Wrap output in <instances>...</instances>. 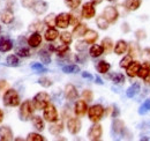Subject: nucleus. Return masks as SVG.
Returning <instances> with one entry per match:
<instances>
[{"label": "nucleus", "mask_w": 150, "mask_h": 141, "mask_svg": "<svg viewBox=\"0 0 150 141\" xmlns=\"http://www.w3.org/2000/svg\"><path fill=\"white\" fill-rule=\"evenodd\" d=\"M34 110H36V109L31 101H24L20 106V119L23 122L29 120L30 118H33Z\"/></svg>", "instance_id": "f257e3e1"}, {"label": "nucleus", "mask_w": 150, "mask_h": 141, "mask_svg": "<svg viewBox=\"0 0 150 141\" xmlns=\"http://www.w3.org/2000/svg\"><path fill=\"white\" fill-rule=\"evenodd\" d=\"M2 102L6 106H18L20 104V96L15 89H8L5 91Z\"/></svg>", "instance_id": "f03ea898"}, {"label": "nucleus", "mask_w": 150, "mask_h": 141, "mask_svg": "<svg viewBox=\"0 0 150 141\" xmlns=\"http://www.w3.org/2000/svg\"><path fill=\"white\" fill-rule=\"evenodd\" d=\"M50 100H51V97H50V95L47 93L40 91V93H38L34 96L33 104H34L36 110H44L45 106L50 103Z\"/></svg>", "instance_id": "7ed1b4c3"}, {"label": "nucleus", "mask_w": 150, "mask_h": 141, "mask_svg": "<svg viewBox=\"0 0 150 141\" xmlns=\"http://www.w3.org/2000/svg\"><path fill=\"white\" fill-rule=\"evenodd\" d=\"M104 116V108L100 104H95L88 109V117L93 123H98Z\"/></svg>", "instance_id": "20e7f679"}, {"label": "nucleus", "mask_w": 150, "mask_h": 141, "mask_svg": "<svg viewBox=\"0 0 150 141\" xmlns=\"http://www.w3.org/2000/svg\"><path fill=\"white\" fill-rule=\"evenodd\" d=\"M43 117L46 122L49 123H53L58 119V111H57L56 106L53 104H47L44 109V113H43Z\"/></svg>", "instance_id": "39448f33"}, {"label": "nucleus", "mask_w": 150, "mask_h": 141, "mask_svg": "<svg viewBox=\"0 0 150 141\" xmlns=\"http://www.w3.org/2000/svg\"><path fill=\"white\" fill-rule=\"evenodd\" d=\"M125 131H126V127H125L124 122L115 117L112 122V128H111L112 135L113 137H121V135H124Z\"/></svg>", "instance_id": "423d86ee"}, {"label": "nucleus", "mask_w": 150, "mask_h": 141, "mask_svg": "<svg viewBox=\"0 0 150 141\" xmlns=\"http://www.w3.org/2000/svg\"><path fill=\"white\" fill-rule=\"evenodd\" d=\"M103 16L110 23H114V22L118 20L119 12H118V9H117L114 6H108V7H105L104 11H103Z\"/></svg>", "instance_id": "0eeeda50"}, {"label": "nucleus", "mask_w": 150, "mask_h": 141, "mask_svg": "<svg viewBox=\"0 0 150 141\" xmlns=\"http://www.w3.org/2000/svg\"><path fill=\"white\" fill-rule=\"evenodd\" d=\"M102 134H103V128H102V126L98 123H95L89 128V131H88V138H89V140H93V141L99 140L100 137H102Z\"/></svg>", "instance_id": "6e6552de"}, {"label": "nucleus", "mask_w": 150, "mask_h": 141, "mask_svg": "<svg viewBox=\"0 0 150 141\" xmlns=\"http://www.w3.org/2000/svg\"><path fill=\"white\" fill-rule=\"evenodd\" d=\"M71 23V14L68 13H60L56 18V26L58 28L66 29Z\"/></svg>", "instance_id": "1a4fd4ad"}, {"label": "nucleus", "mask_w": 150, "mask_h": 141, "mask_svg": "<svg viewBox=\"0 0 150 141\" xmlns=\"http://www.w3.org/2000/svg\"><path fill=\"white\" fill-rule=\"evenodd\" d=\"M96 14V9H95V4H93L91 1L90 2H86L82 7V11H81V15L82 18L84 19H91L95 16Z\"/></svg>", "instance_id": "9d476101"}, {"label": "nucleus", "mask_w": 150, "mask_h": 141, "mask_svg": "<svg viewBox=\"0 0 150 141\" xmlns=\"http://www.w3.org/2000/svg\"><path fill=\"white\" fill-rule=\"evenodd\" d=\"M67 128L71 134H77L81 130V122L77 118H69L67 122Z\"/></svg>", "instance_id": "9b49d317"}, {"label": "nucleus", "mask_w": 150, "mask_h": 141, "mask_svg": "<svg viewBox=\"0 0 150 141\" xmlns=\"http://www.w3.org/2000/svg\"><path fill=\"white\" fill-rule=\"evenodd\" d=\"M75 115L77 117H82L87 113L88 111V105H87V102L84 100H79L76 103H75V108H74Z\"/></svg>", "instance_id": "f8f14e48"}, {"label": "nucleus", "mask_w": 150, "mask_h": 141, "mask_svg": "<svg viewBox=\"0 0 150 141\" xmlns=\"http://www.w3.org/2000/svg\"><path fill=\"white\" fill-rule=\"evenodd\" d=\"M47 8H49V5H47V2L44 1V0H36L35 4H34V6H33L34 12H35L36 14H38V15L44 14V13L47 11Z\"/></svg>", "instance_id": "ddd939ff"}, {"label": "nucleus", "mask_w": 150, "mask_h": 141, "mask_svg": "<svg viewBox=\"0 0 150 141\" xmlns=\"http://www.w3.org/2000/svg\"><path fill=\"white\" fill-rule=\"evenodd\" d=\"M0 139L4 141H12L14 139L12 128L9 126H1L0 127Z\"/></svg>", "instance_id": "4468645a"}, {"label": "nucleus", "mask_w": 150, "mask_h": 141, "mask_svg": "<svg viewBox=\"0 0 150 141\" xmlns=\"http://www.w3.org/2000/svg\"><path fill=\"white\" fill-rule=\"evenodd\" d=\"M0 21L5 24H11L14 21V14L11 9H4L0 12Z\"/></svg>", "instance_id": "2eb2a0df"}, {"label": "nucleus", "mask_w": 150, "mask_h": 141, "mask_svg": "<svg viewBox=\"0 0 150 141\" xmlns=\"http://www.w3.org/2000/svg\"><path fill=\"white\" fill-rule=\"evenodd\" d=\"M65 96H66V98L67 100H69V101H74L77 98V96H79V94H77V89L75 88L74 85H67L66 87H65Z\"/></svg>", "instance_id": "dca6fc26"}, {"label": "nucleus", "mask_w": 150, "mask_h": 141, "mask_svg": "<svg viewBox=\"0 0 150 141\" xmlns=\"http://www.w3.org/2000/svg\"><path fill=\"white\" fill-rule=\"evenodd\" d=\"M49 131H50V133L53 134V135H59V134L64 131V123H62V120H58V119H57L56 122H53V123L51 124Z\"/></svg>", "instance_id": "f3484780"}, {"label": "nucleus", "mask_w": 150, "mask_h": 141, "mask_svg": "<svg viewBox=\"0 0 150 141\" xmlns=\"http://www.w3.org/2000/svg\"><path fill=\"white\" fill-rule=\"evenodd\" d=\"M28 44L31 48H38L42 44V36L39 33H33L28 38Z\"/></svg>", "instance_id": "a211bd4d"}, {"label": "nucleus", "mask_w": 150, "mask_h": 141, "mask_svg": "<svg viewBox=\"0 0 150 141\" xmlns=\"http://www.w3.org/2000/svg\"><path fill=\"white\" fill-rule=\"evenodd\" d=\"M127 49H128V44L124 39H120V41L117 42V44L114 46V52H115V54H118V56H121V54L126 53Z\"/></svg>", "instance_id": "6ab92c4d"}, {"label": "nucleus", "mask_w": 150, "mask_h": 141, "mask_svg": "<svg viewBox=\"0 0 150 141\" xmlns=\"http://www.w3.org/2000/svg\"><path fill=\"white\" fill-rule=\"evenodd\" d=\"M140 67H141V65H140V63H139V61H133L131 65L126 68V73H127V75H128L129 78H134V76H136V75H137V73H139Z\"/></svg>", "instance_id": "aec40b11"}, {"label": "nucleus", "mask_w": 150, "mask_h": 141, "mask_svg": "<svg viewBox=\"0 0 150 141\" xmlns=\"http://www.w3.org/2000/svg\"><path fill=\"white\" fill-rule=\"evenodd\" d=\"M142 4V0H125L124 1V6L126 7L127 11H136L140 8Z\"/></svg>", "instance_id": "412c9836"}, {"label": "nucleus", "mask_w": 150, "mask_h": 141, "mask_svg": "<svg viewBox=\"0 0 150 141\" xmlns=\"http://www.w3.org/2000/svg\"><path fill=\"white\" fill-rule=\"evenodd\" d=\"M88 28H87V24L84 23H79L77 26H75V28L73 29V36L75 37H82V36L86 35Z\"/></svg>", "instance_id": "4be33fe9"}, {"label": "nucleus", "mask_w": 150, "mask_h": 141, "mask_svg": "<svg viewBox=\"0 0 150 141\" xmlns=\"http://www.w3.org/2000/svg\"><path fill=\"white\" fill-rule=\"evenodd\" d=\"M13 49V43L8 38H1L0 39V52H8Z\"/></svg>", "instance_id": "5701e85b"}, {"label": "nucleus", "mask_w": 150, "mask_h": 141, "mask_svg": "<svg viewBox=\"0 0 150 141\" xmlns=\"http://www.w3.org/2000/svg\"><path fill=\"white\" fill-rule=\"evenodd\" d=\"M58 36H59V33H58V30H57L56 28H53V27H50L46 31H45V39L47 41V42H53V41H56L57 38H58Z\"/></svg>", "instance_id": "b1692460"}, {"label": "nucleus", "mask_w": 150, "mask_h": 141, "mask_svg": "<svg viewBox=\"0 0 150 141\" xmlns=\"http://www.w3.org/2000/svg\"><path fill=\"white\" fill-rule=\"evenodd\" d=\"M104 52V49L102 45H98V44H95L90 48L89 50V54L93 57V58H98L99 56H102Z\"/></svg>", "instance_id": "393cba45"}, {"label": "nucleus", "mask_w": 150, "mask_h": 141, "mask_svg": "<svg viewBox=\"0 0 150 141\" xmlns=\"http://www.w3.org/2000/svg\"><path fill=\"white\" fill-rule=\"evenodd\" d=\"M31 122H33L34 127H35L37 131H43V130L45 128L44 120H43V118H42V117H39V116H34V117L31 118Z\"/></svg>", "instance_id": "a878e982"}, {"label": "nucleus", "mask_w": 150, "mask_h": 141, "mask_svg": "<svg viewBox=\"0 0 150 141\" xmlns=\"http://www.w3.org/2000/svg\"><path fill=\"white\" fill-rule=\"evenodd\" d=\"M84 37H86V42H87L88 44H94L95 42L97 41V38H98V34H97L95 30L89 29V30H87Z\"/></svg>", "instance_id": "bb28decb"}, {"label": "nucleus", "mask_w": 150, "mask_h": 141, "mask_svg": "<svg viewBox=\"0 0 150 141\" xmlns=\"http://www.w3.org/2000/svg\"><path fill=\"white\" fill-rule=\"evenodd\" d=\"M96 68H97V70H98L99 73L105 74V73H108V72L110 70L111 65H110L109 63H106L105 60H100V61H98V64L96 65Z\"/></svg>", "instance_id": "cd10ccee"}, {"label": "nucleus", "mask_w": 150, "mask_h": 141, "mask_svg": "<svg viewBox=\"0 0 150 141\" xmlns=\"http://www.w3.org/2000/svg\"><path fill=\"white\" fill-rule=\"evenodd\" d=\"M149 70H150V63L147 60L146 63H143V65H141V67L139 70V73H137V76H140L141 79H144L148 75Z\"/></svg>", "instance_id": "c85d7f7f"}, {"label": "nucleus", "mask_w": 150, "mask_h": 141, "mask_svg": "<svg viewBox=\"0 0 150 141\" xmlns=\"http://www.w3.org/2000/svg\"><path fill=\"white\" fill-rule=\"evenodd\" d=\"M140 91V85L136 82V83H133L129 88L126 90V96L128 97V98H133V97H135V95L137 94Z\"/></svg>", "instance_id": "c756f323"}, {"label": "nucleus", "mask_w": 150, "mask_h": 141, "mask_svg": "<svg viewBox=\"0 0 150 141\" xmlns=\"http://www.w3.org/2000/svg\"><path fill=\"white\" fill-rule=\"evenodd\" d=\"M6 65L7 66H11V67H18L20 65V60L18 58L16 54H11L7 57L6 59Z\"/></svg>", "instance_id": "7c9ffc66"}, {"label": "nucleus", "mask_w": 150, "mask_h": 141, "mask_svg": "<svg viewBox=\"0 0 150 141\" xmlns=\"http://www.w3.org/2000/svg\"><path fill=\"white\" fill-rule=\"evenodd\" d=\"M102 46H103V49H104V51H105V52L110 53L111 52V50H112V48H113L112 39H111L110 37H105V38L102 41Z\"/></svg>", "instance_id": "2f4dec72"}, {"label": "nucleus", "mask_w": 150, "mask_h": 141, "mask_svg": "<svg viewBox=\"0 0 150 141\" xmlns=\"http://www.w3.org/2000/svg\"><path fill=\"white\" fill-rule=\"evenodd\" d=\"M62 72L66 73V74H75V73H79L80 72V67L77 65H66V66H62Z\"/></svg>", "instance_id": "473e14b6"}, {"label": "nucleus", "mask_w": 150, "mask_h": 141, "mask_svg": "<svg viewBox=\"0 0 150 141\" xmlns=\"http://www.w3.org/2000/svg\"><path fill=\"white\" fill-rule=\"evenodd\" d=\"M96 23H97V26H98L99 29H102V30H106V29L109 28V23H110V22L102 15V16H98V18H97Z\"/></svg>", "instance_id": "72a5a7b5"}, {"label": "nucleus", "mask_w": 150, "mask_h": 141, "mask_svg": "<svg viewBox=\"0 0 150 141\" xmlns=\"http://www.w3.org/2000/svg\"><path fill=\"white\" fill-rule=\"evenodd\" d=\"M39 58H40V61L44 65H49L51 63V56L46 50H40L39 51Z\"/></svg>", "instance_id": "f704fd0d"}, {"label": "nucleus", "mask_w": 150, "mask_h": 141, "mask_svg": "<svg viewBox=\"0 0 150 141\" xmlns=\"http://www.w3.org/2000/svg\"><path fill=\"white\" fill-rule=\"evenodd\" d=\"M111 80L115 85H122L125 82V75L121 73H114L111 75Z\"/></svg>", "instance_id": "c9c22d12"}, {"label": "nucleus", "mask_w": 150, "mask_h": 141, "mask_svg": "<svg viewBox=\"0 0 150 141\" xmlns=\"http://www.w3.org/2000/svg\"><path fill=\"white\" fill-rule=\"evenodd\" d=\"M60 41H61L64 44L69 45V44L72 43V41H73V34H71V33H68V31L62 33V34L60 35Z\"/></svg>", "instance_id": "e433bc0d"}, {"label": "nucleus", "mask_w": 150, "mask_h": 141, "mask_svg": "<svg viewBox=\"0 0 150 141\" xmlns=\"http://www.w3.org/2000/svg\"><path fill=\"white\" fill-rule=\"evenodd\" d=\"M16 54L19 57H22V58H27V57L30 56V50L28 48H25L24 45H20L16 49Z\"/></svg>", "instance_id": "4c0bfd02"}, {"label": "nucleus", "mask_w": 150, "mask_h": 141, "mask_svg": "<svg viewBox=\"0 0 150 141\" xmlns=\"http://www.w3.org/2000/svg\"><path fill=\"white\" fill-rule=\"evenodd\" d=\"M53 51H56L58 56H64V54L69 52V46L67 44H61V45H59L57 48L54 46V50Z\"/></svg>", "instance_id": "58836bf2"}, {"label": "nucleus", "mask_w": 150, "mask_h": 141, "mask_svg": "<svg viewBox=\"0 0 150 141\" xmlns=\"http://www.w3.org/2000/svg\"><path fill=\"white\" fill-rule=\"evenodd\" d=\"M30 67L35 70L36 73H46V72H49V70L46 67H44V65L40 64V63H33L30 65Z\"/></svg>", "instance_id": "ea45409f"}, {"label": "nucleus", "mask_w": 150, "mask_h": 141, "mask_svg": "<svg viewBox=\"0 0 150 141\" xmlns=\"http://www.w3.org/2000/svg\"><path fill=\"white\" fill-rule=\"evenodd\" d=\"M56 15L54 14H49L47 16H45L44 19V24L47 26L49 28L50 27H54L56 26Z\"/></svg>", "instance_id": "a19ab883"}, {"label": "nucleus", "mask_w": 150, "mask_h": 141, "mask_svg": "<svg viewBox=\"0 0 150 141\" xmlns=\"http://www.w3.org/2000/svg\"><path fill=\"white\" fill-rule=\"evenodd\" d=\"M132 63H133V57H132L131 54H128V56H126V57H124L122 59H121V61H120V67L121 68H127L129 65H131Z\"/></svg>", "instance_id": "79ce46f5"}, {"label": "nucleus", "mask_w": 150, "mask_h": 141, "mask_svg": "<svg viewBox=\"0 0 150 141\" xmlns=\"http://www.w3.org/2000/svg\"><path fill=\"white\" fill-rule=\"evenodd\" d=\"M42 29H43V23L39 22V21L31 23L30 27H29V30L33 31V33H39V31H42Z\"/></svg>", "instance_id": "37998d69"}, {"label": "nucleus", "mask_w": 150, "mask_h": 141, "mask_svg": "<svg viewBox=\"0 0 150 141\" xmlns=\"http://www.w3.org/2000/svg\"><path fill=\"white\" fill-rule=\"evenodd\" d=\"M37 82L42 87H44V88H49V87H51V86L53 85L52 80L49 79V78H40V79H38Z\"/></svg>", "instance_id": "c03bdc74"}, {"label": "nucleus", "mask_w": 150, "mask_h": 141, "mask_svg": "<svg viewBox=\"0 0 150 141\" xmlns=\"http://www.w3.org/2000/svg\"><path fill=\"white\" fill-rule=\"evenodd\" d=\"M148 111H150V100H146L144 103L140 106L139 113H140V115H146Z\"/></svg>", "instance_id": "a18cd8bd"}, {"label": "nucleus", "mask_w": 150, "mask_h": 141, "mask_svg": "<svg viewBox=\"0 0 150 141\" xmlns=\"http://www.w3.org/2000/svg\"><path fill=\"white\" fill-rule=\"evenodd\" d=\"M27 140L28 141H44V137L38 134V133H29L28 137H27Z\"/></svg>", "instance_id": "49530a36"}, {"label": "nucleus", "mask_w": 150, "mask_h": 141, "mask_svg": "<svg viewBox=\"0 0 150 141\" xmlns=\"http://www.w3.org/2000/svg\"><path fill=\"white\" fill-rule=\"evenodd\" d=\"M129 54L132 57H136L140 54V48H139V44L137 43H132L131 48H129Z\"/></svg>", "instance_id": "de8ad7c7"}, {"label": "nucleus", "mask_w": 150, "mask_h": 141, "mask_svg": "<svg viewBox=\"0 0 150 141\" xmlns=\"http://www.w3.org/2000/svg\"><path fill=\"white\" fill-rule=\"evenodd\" d=\"M65 2H66V5H67L69 8H72V9H76V8L81 5L82 0H65Z\"/></svg>", "instance_id": "09e8293b"}, {"label": "nucleus", "mask_w": 150, "mask_h": 141, "mask_svg": "<svg viewBox=\"0 0 150 141\" xmlns=\"http://www.w3.org/2000/svg\"><path fill=\"white\" fill-rule=\"evenodd\" d=\"M82 97H83V100H84L86 102H91V101H93V97H94L93 91L89 90V89H86V90L82 93Z\"/></svg>", "instance_id": "8fccbe9b"}, {"label": "nucleus", "mask_w": 150, "mask_h": 141, "mask_svg": "<svg viewBox=\"0 0 150 141\" xmlns=\"http://www.w3.org/2000/svg\"><path fill=\"white\" fill-rule=\"evenodd\" d=\"M87 46H88V43H87L86 41H80V42H77V43L75 44V49H76L77 51H80V52H83V51L87 49Z\"/></svg>", "instance_id": "3c124183"}, {"label": "nucleus", "mask_w": 150, "mask_h": 141, "mask_svg": "<svg viewBox=\"0 0 150 141\" xmlns=\"http://www.w3.org/2000/svg\"><path fill=\"white\" fill-rule=\"evenodd\" d=\"M80 15L76 13V12H73V13H71V24H73V26H77L79 23H80Z\"/></svg>", "instance_id": "603ef678"}, {"label": "nucleus", "mask_w": 150, "mask_h": 141, "mask_svg": "<svg viewBox=\"0 0 150 141\" xmlns=\"http://www.w3.org/2000/svg\"><path fill=\"white\" fill-rule=\"evenodd\" d=\"M35 1H36V0H21V4H22L23 7H25V8H30V7L34 6Z\"/></svg>", "instance_id": "864d4df0"}, {"label": "nucleus", "mask_w": 150, "mask_h": 141, "mask_svg": "<svg viewBox=\"0 0 150 141\" xmlns=\"http://www.w3.org/2000/svg\"><path fill=\"white\" fill-rule=\"evenodd\" d=\"M135 37H136V39H139V41L144 39V38H146V31H144V30H137V31L135 33Z\"/></svg>", "instance_id": "5fc2aeb1"}, {"label": "nucleus", "mask_w": 150, "mask_h": 141, "mask_svg": "<svg viewBox=\"0 0 150 141\" xmlns=\"http://www.w3.org/2000/svg\"><path fill=\"white\" fill-rule=\"evenodd\" d=\"M7 88H8L7 81H6V80H0V95H1Z\"/></svg>", "instance_id": "6e6d98bb"}, {"label": "nucleus", "mask_w": 150, "mask_h": 141, "mask_svg": "<svg viewBox=\"0 0 150 141\" xmlns=\"http://www.w3.org/2000/svg\"><path fill=\"white\" fill-rule=\"evenodd\" d=\"M143 58L144 59H147L148 61L150 60V48H147V49H144V51H143Z\"/></svg>", "instance_id": "4d7b16f0"}, {"label": "nucleus", "mask_w": 150, "mask_h": 141, "mask_svg": "<svg viewBox=\"0 0 150 141\" xmlns=\"http://www.w3.org/2000/svg\"><path fill=\"white\" fill-rule=\"evenodd\" d=\"M82 78L88 79V80H93V79H94V76H93L90 73H88V72H82Z\"/></svg>", "instance_id": "13d9d810"}, {"label": "nucleus", "mask_w": 150, "mask_h": 141, "mask_svg": "<svg viewBox=\"0 0 150 141\" xmlns=\"http://www.w3.org/2000/svg\"><path fill=\"white\" fill-rule=\"evenodd\" d=\"M143 80H144V83H146V85H150V70H149V73H148V75H147Z\"/></svg>", "instance_id": "bf43d9fd"}, {"label": "nucleus", "mask_w": 150, "mask_h": 141, "mask_svg": "<svg viewBox=\"0 0 150 141\" xmlns=\"http://www.w3.org/2000/svg\"><path fill=\"white\" fill-rule=\"evenodd\" d=\"M95 82H96V83H98V85H103V83H104V82L102 81V79H100V78H98V76H96V81H95Z\"/></svg>", "instance_id": "052dcab7"}, {"label": "nucleus", "mask_w": 150, "mask_h": 141, "mask_svg": "<svg viewBox=\"0 0 150 141\" xmlns=\"http://www.w3.org/2000/svg\"><path fill=\"white\" fill-rule=\"evenodd\" d=\"M93 4H95V5H98V4H100L103 0H90Z\"/></svg>", "instance_id": "680f3d73"}, {"label": "nucleus", "mask_w": 150, "mask_h": 141, "mask_svg": "<svg viewBox=\"0 0 150 141\" xmlns=\"http://www.w3.org/2000/svg\"><path fill=\"white\" fill-rule=\"evenodd\" d=\"M2 119H4V112H2V110L0 109V123L2 122Z\"/></svg>", "instance_id": "e2e57ef3"}, {"label": "nucleus", "mask_w": 150, "mask_h": 141, "mask_svg": "<svg viewBox=\"0 0 150 141\" xmlns=\"http://www.w3.org/2000/svg\"><path fill=\"white\" fill-rule=\"evenodd\" d=\"M108 1H110V2H114V1H118V0H108Z\"/></svg>", "instance_id": "0e129e2a"}, {"label": "nucleus", "mask_w": 150, "mask_h": 141, "mask_svg": "<svg viewBox=\"0 0 150 141\" xmlns=\"http://www.w3.org/2000/svg\"><path fill=\"white\" fill-rule=\"evenodd\" d=\"M0 31H1V28H0Z\"/></svg>", "instance_id": "69168bd1"}]
</instances>
